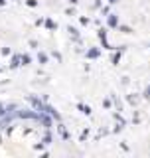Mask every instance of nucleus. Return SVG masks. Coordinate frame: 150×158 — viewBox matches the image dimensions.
<instances>
[]
</instances>
